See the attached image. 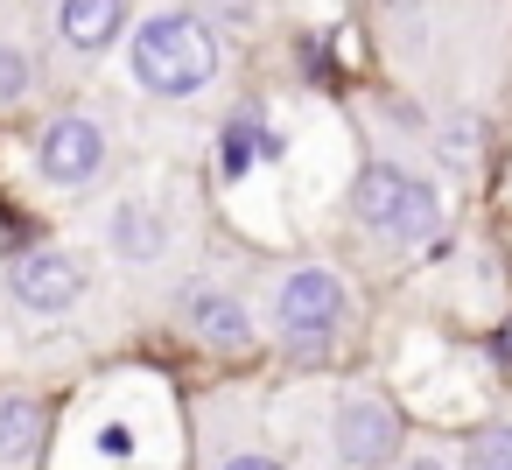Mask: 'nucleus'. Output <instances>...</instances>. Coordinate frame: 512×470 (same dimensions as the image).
<instances>
[{
	"mask_svg": "<svg viewBox=\"0 0 512 470\" xmlns=\"http://www.w3.org/2000/svg\"><path fill=\"white\" fill-rule=\"evenodd\" d=\"M127 78L134 92L162 99V106H197L204 92H218L225 78V43L218 29L190 8V0H155V8H134L127 22Z\"/></svg>",
	"mask_w": 512,
	"mask_h": 470,
	"instance_id": "obj_1",
	"label": "nucleus"
},
{
	"mask_svg": "<svg viewBox=\"0 0 512 470\" xmlns=\"http://www.w3.org/2000/svg\"><path fill=\"white\" fill-rule=\"evenodd\" d=\"M344 211H351L358 232H372L393 253H421L442 232V190L428 176H414L407 162H393V155H365V169L344 190Z\"/></svg>",
	"mask_w": 512,
	"mask_h": 470,
	"instance_id": "obj_2",
	"label": "nucleus"
},
{
	"mask_svg": "<svg viewBox=\"0 0 512 470\" xmlns=\"http://www.w3.org/2000/svg\"><path fill=\"white\" fill-rule=\"evenodd\" d=\"M260 323H267V337H281V344L323 351V344H337L344 323H351V281H344L330 260H295V267L274 274Z\"/></svg>",
	"mask_w": 512,
	"mask_h": 470,
	"instance_id": "obj_3",
	"label": "nucleus"
},
{
	"mask_svg": "<svg viewBox=\"0 0 512 470\" xmlns=\"http://www.w3.org/2000/svg\"><path fill=\"white\" fill-rule=\"evenodd\" d=\"M36 183L50 197H85L113 176V127L92 113V106H57L43 127H36Z\"/></svg>",
	"mask_w": 512,
	"mask_h": 470,
	"instance_id": "obj_4",
	"label": "nucleus"
},
{
	"mask_svg": "<svg viewBox=\"0 0 512 470\" xmlns=\"http://www.w3.org/2000/svg\"><path fill=\"white\" fill-rule=\"evenodd\" d=\"M407 449V421L386 400V386L358 379L330 400V456L344 470H393V456Z\"/></svg>",
	"mask_w": 512,
	"mask_h": 470,
	"instance_id": "obj_5",
	"label": "nucleus"
},
{
	"mask_svg": "<svg viewBox=\"0 0 512 470\" xmlns=\"http://www.w3.org/2000/svg\"><path fill=\"white\" fill-rule=\"evenodd\" d=\"M0 288H8V302L22 316L50 323V316H71L92 295V267L71 246H22V253H8V267H0Z\"/></svg>",
	"mask_w": 512,
	"mask_h": 470,
	"instance_id": "obj_6",
	"label": "nucleus"
},
{
	"mask_svg": "<svg viewBox=\"0 0 512 470\" xmlns=\"http://www.w3.org/2000/svg\"><path fill=\"white\" fill-rule=\"evenodd\" d=\"M176 323H183V337L190 344H204V351H225V358H246V351H260V309L232 288V281H190L183 295H176Z\"/></svg>",
	"mask_w": 512,
	"mask_h": 470,
	"instance_id": "obj_7",
	"label": "nucleus"
},
{
	"mask_svg": "<svg viewBox=\"0 0 512 470\" xmlns=\"http://www.w3.org/2000/svg\"><path fill=\"white\" fill-rule=\"evenodd\" d=\"M176 211L155 197V190H120L106 211H99V246L120 260V267H162L176 253Z\"/></svg>",
	"mask_w": 512,
	"mask_h": 470,
	"instance_id": "obj_8",
	"label": "nucleus"
},
{
	"mask_svg": "<svg viewBox=\"0 0 512 470\" xmlns=\"http://www.w3.org/2000/svg\"><path fill=\"white\" fill-rule=\"evenodd\" d=\"M43 22H50V43L64 57H113L127 22H134V0H43Z\"/></svg>",
	"mask_w": 512,
	"mask_h": 470,
	"instance_id": "obj_9",
	"label": "nucleus"
},
{
	"mask_svg": "<svg viewBox=\"0 0 512 470\" xmlns=\"http://www.w3.org/2000/svg\"><path fill=\"white\" fill-rule=\"evenodd\" d=\"M43 435H50L43 393L8 386V393H0V470H29V463L43 456Z\"/></svg>",
	"mask_w": 512,
	"mask_h": 470,
	"instance_id": "obj_10",
	"label": "nucleus"
},
{
	"mask_svg": "<svg viewBox=\"0 0 512 470\" xmlns=\"http://www.w3.org/2000/svg\"><path fill=\"white\" fill-rule=\"evenodd\" d=\"M36 92H43V57H36V43L15 36V29H0V113H22Z\"/></svg>",
	"mask_w": 512,
	"mask_h": 470,
	"instance_id": "obj_11",
	"label": "nucleus"
},
{
	"mask_svg": "<svg viewBox=\"0 0 512 470\" xmlns=\"http://www.w3.org/2000/svg\"><path fill=\"white\" fill-rule=\"evenodd\" d=\"M463 470H512V414L505 421H484L463 442Z\"/></svg>",
	"mask_w": 512,
	"mask_h": 470,
	"instance_id": "obj_12",
	"label": "nucleus"
},
{
	"mask_svg": "<svg viewBox=\"0 0 512 470\" xmlns=\"http://www.w3.org/2000/svg\"><path fill=\"white\" fill-rule=\"evenodd\" d=\"M435 162H442V169H470V162H477V120H470V113H449V120L435 127Z\"/></svg>",
	"mask_w": 512,
	"mask_h": 470,
	"instance_id": "obj_13",
	"label": "nucleus"
},
{
	"mask_svg": "<svg viewBox=\"0 0 512 470\" xmlns=\"http://www.w3.org/2000/svg\"><path fill=\"white\" fill-rule=\"evenodd\" d=\"M211 470H288V456L267 449V442H239V449H225Z\"/></svg>",
	"mask_w": 512,
	"mask_h": 470,
	"instance_id": "obj_14",
	"label": "nucleus"
},
{
	"mask_svg": "<svg viewBox=\"0 0 512 470\" xmlns=\"http://www.w3.org/2000/svg\"><path fill=\"white\" fill-rule=\"evenodd\" d=\"M393 470H456V463H449L435 442H407V449L393 456Z\"/></svg>",
	"mask_w": 512,
	"mask_h": 470,
	"instance_id": "obj_15",
	"label": "nucleus"
}]
</instances>
